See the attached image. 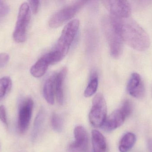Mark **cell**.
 <instances>
[{
  "label": "cell",
  "instance_id": "obj_1",
  "mask_svg": "<svg viewBox=\"0 0 152 152\" xmlns=\"http://www.w3.org/2000/svg\"><path fill=\"white\" fill-rule=\"evenodd\" d=\"M109 19L123 42L130 47L141 51L150 47L149 35L136 21L129 18H120L112 15L109 17Z\"/></svg>",
  "mask_w": 152,
  "mask_h": 152
},
{
  "label": "cell",
  "instance_id": "obj_2",
  "mask_svg": "<svg viewBox=\"0 0 152 152\" xmlns=\"http://www.w3.org/2000/svg\"><path fill=\"white\" fill-rule=\"evenodd\" d=\"M79 25L78 20H73L69 22L62 30L54 50L58 54L62 59L68 53L75 40Z\"/></svg>",
  "mask_w": 152,
  "mask_h": 152
},
{
  "label": "cell",
  "instance_id": "obj_3",
  "mask_svg": "<svg viewBox=\"0 0 152 152\" xmlns=\"http://www.w3.org/2000/svg\"><path fill=\"white\" fill-rule=\"evenodd\" d=\"M31 19V10L29 4L22 3L19 10L17 22L13 31V38L18 43H23L27 38L28 27Z\"/></svg>",
  "mask_w": 152,
  "mask_h": 152
},
{
  "label": "cell",
  "instance_id": "obj_4",
  "mask_svg": "<svg viewBox=\"0 0 152 152\" xmlns=\"http://www.w3.org/2000/svg\"><path fill=\"white\" fill-rule=\"evenodd\" d=\"M86 2V1H78L58 11L50 18L49 26L53 28L58 27L72 18Z\"/></svg>",
  "mask_w": 152,
  "mask_h": 152
},
{
  "label": "cell",
  "instance_id": "obj_5",
  "mask_svg": "<svg viewBox=\"0 0 152 152\" xmlns=\"http://www.w3.org/2000/svg\"><path fill=\"white\" fill-rule=\"evenodd\" d=\"M107 116V104L102 95L98 94L94 98L89 114L91 124L95 127L102 126Z\"/></svg>",
  "mask_w": 152,
  "mask_h": 152
},
{
  "label": "cell",
  "instance_id": "obj_6",
  "mask_svg": "<svg viewBox=\"0 0 152 152\" xmlns=\"http://www.w3.org/2000/svg\"><path fill=\"white\" fill-rule=\"evenodd\" d=\"M103 26L105 37L110 46L111 54L114 58H118L122 52L123 41L111 24L109 18L104 20Z\"/></svg>",
  "mask_w": 152,
  "mask_h": 152
},
{
  "label": "cell",
  "instance_id": "obj_7",
  "mask_svg": "<svg viewBox=\"0 0 152 152\" xmlns=\"http://www.w3.org/2000/svg\"><path fill=\"white\" fill-rule=\"evenodd\" d=\"M60 61L59 58L55 51L50 52L41 57L31 67L30 73L34 77H41L46 73L50 65Z\"/></svg>",
  "mask_w": 152,
  "mask_h": 152
},
{
  "label": "cell",
  "instance_id": "obj_8",
  "mask_svg": "<svg viewBox=\"0 0 152 152\" xmlns=\"http://www.w3.org/2000/svg\"><path fill=\"white\" fill-rule=\"evenodd\" d=\"M34 103L31 98L22 101L20 106L18 119V128L20 134L27 130L30 124L34 108Z\"/></svg>",
  "mask_w": 152,
  "mask_h": 152
},
{
  "label": "cell",
  "instance_id": "obj_9",
  "mask_svg": "<svg viewBox=\"0 0 152 152\" xmlns=\"http://www.w3.org/2000/svg\"><path fill=\"white\" fill-rule=\"evenodd\" d=\"M104 5L112 16L120 18H129L131 7L128 1L121 0L102 1Z\"/></svg>",
  "mask_w": 152,
  "mask_h": 152
},
{
  "label": "cell",
  "instance_id": "obj_10",
  "mask_svg": "<svg viewBox=\"0 0 152 152\" xmlns=\"http://www.w3.org/2000/svg\"><path fill=\"white\" fill-rule=\"evenodd\" d=\"M75 141L69 147V152H89L88 137L86 129L81 126L76 127L74 130Z\"/></svg>",
  "mask_w": 152,
  "mask_h": 152
},
{
  "label": "cell",
  "instance_id": "obj_11",
  "mask_svg": "<svg viewBox=\"0 0 152 152\" xmlns=\"http://www.w3.org/2000/svg\"><path fill=\"white\" fill-rule=\"evenodd\" d=\"M127 90L129 95L137 99H142L145 95L144 84L139 74L134 73L131 75L127 86Z\"/></svg>",
  "mask_w": 152,
  "mask_h": 152
},
{
  "label": "cell",
  "instance_id": "obj_12",
  "mask_svg": "<svg viewBox=\"0 0 152 152\" xmlns=\"http://www.w3.org/2000/svg\"><path fill=\"white\" fill-rule=\"evenodd\" d=\"M127 118L121 110L118 109L106 118L102 127L107 132L113 131L122 126Z\"/></svg>",
  "mask_w": 152,
  "mask_h": 152
},
{
  "label": "cell",
  "instance_id": "obj_13",
  "mask_svg": "<svg viewBox=\"0 0 152 152\" xmlns=\"http://www.w3.org/2000/svg\"><path fill=\"white\" fill-rule=\"evenodd\" d=\"M66 68H63L58 73L55 74V93L59 104L62 105L64 101V84L66 76Z\"/></svg>",
  "mask_w": 152,
  "mask_h": 152
},
{
  "label": "cell",
  "instance_id": "obj_14",
  "mask_svg": "<svg viewBox=\"0 0 152 152\" xmlns=\"http://www.w3.org/2000/svg\"><path fill=\"white\" fill-rule=\"evenodd\" d=\"M55 78V74L48 78L45 82L43 89L44 97L47 103L51 105L54 102Z\"/></svg>",
  "mask_w": 152,
  "mask_h": 152
},
{
  "label": "cell",
  "instance_id": "obj_15",
  "mask_svg": "<svg viewBox=\"0 0 152 152\" xmlns=\"http://www.w3.org/2000/svg\"><path fill=\"white\" fill-rule=\"evenodd\" d=\"M92 142L94 152H106L107 145L104 136L99 131H92Z\"/></svg>",
  "mask_w": 152,
  "mask_h": 152
},
{
  "label": "cell",
  "instance_id": "obj_16",
  "mask_svg": "<svg viewBox=\"0 0 152 152\" xmlns=\"http://www.w3.org/2000/svg\"><path fill=\"white\" fill-rule=\"evenodd\" d=\"M136 142V136L132 133L125 134L121 140L119 145L120 152H128L134 147Z\"/></svg>",
  "mask_w": 152,
  "mask_h": 152
},
{
  "label": "cell",
  "instance_id": "obj_17",
  "mask_svg": "<svg viewBox=\"0 0 152 152\" xmlns=\"http://www.w3.org/2000/svg\"><path fill=\"white\" fill-rule=\"evenodd\" d=\"M45 119V112L43 109H40L34 123V128L32 133V140L34 142L40 135V133L43 128L44 123Z\"/></svg>",
  "mask_w": 152,
  "mask_h": 152
},
{
  "label": "cell",
  "instance_id": "obj_18",
  "mask_svg": "<svg viewBox=\"0 0 152 152\" xmlns=\"http://www.w3.org/2000/svg\"><path fill=\"white\" fill-rule=\"evenodd\" d=\"M98 85V79L97 73L96 71L91 74L90 80L84 92L85 97H89L95 93Z\"/></svg>",
  "mask_w": 152,
  "mask_h": 152
},
{
  "label": "cell",
  "instance_id": "obj_19",
  "mask_svg": "<svg viewBox=\"0 0 152 152\" xmlns=\"http://www.w3.org/2000/svg\"><path fill=\"white\" fill-rule=\"evenodd\" d=\"M12 86V81L9 76L0 78V101H1L10 91Z\"/></svg>",
  "mask_w": 152,
  "mask_h": 152
},
{
  "label": "cell",
  "instance_id": "obj_20",
  "mask_svg": "<svg viewBox=\"0 0 152 152\" xmlns=\"http://www.w3.org/2000/svg\"><path fill=\"white\" fill-rule=\"evenodd\" d=\"M51 123L53 129L58 132H61L63 128V120L61 116L58 113L53 114L51 119Z\"/></svg>",
  "mask_w": 152,
  "mask_h": 152
},
{
  "label": "cell",
  "instance_id": "obj_21",
  "mask_svg": "<svg viewBox=\"0 0 152 152\" xmlns=\"http://www.w3.org/2000/svg\"><path fill=\"white\" fill-rule=\"evenodd\" d=\"M120 109L128 117L131 115L133 112V107L132 103L129 100H126L122 104Z\"/></svg>",
  "mask_w": 152,
  "mask_h": 152
},
{
  "label": "cell",
  "instance_id": "obj_22",
  "mask_svg": "<svg viewBox=\"0 0 152 152\" xmlns=\"http://www.w3.org/2000/svg\"><path fill=\"white\" fill-rule=\"evenodd\" d=\"M10 9L5 2L0 1V19L4 18L9 13Z\"/></svg>",
  "mask_w": 152,
  "mask_h": 152
},
{
  "label": "cell",
  "instance_id": "obj_23",
  "mask_svg": "<svg viewBox=\"0 0 152 152\" xmlns=\"http://www.w3.org/2000/svg\"><path fill=\"white\" fill-rule=\"evenodd\" d=\"M10 56L5 53H0V69L4 68L9 62Z\"/></svg>",
  "mask_w": 152,
  "mask_h": 152
},
{
  "label": "cell",
  "instance_id": "obj_24",
  "mask_svg": "<svg viewBox=\"0 0 152 152\" xmlns=\"http://www.w3.org/2000/svg\"><path fill=\"white\" fill-rule=\"evenodd\" d=\"M0 120L4 124H5L6 126H8L6 109L3 105L0 106Z\"/></svg>",
  "mask_w": 152,
  "mask_h": 152
},
{
  "label": "cell",
  "instance_id": "obj_25",
  "mask_svg": "<svg viewBox=\"0 0 152 152\" xmlns=\"http://www.w3.org/2000/svg\"><path fill=\"white\" fill-rule=\"evenodd\" d=\"M30 8H31L32 12L34 14H36L38 12L40 5V1H29Z\"/></svg>",
  "mask_w": 152,
  "mask_h": 152
},
{
  "label": "cell",
  "instance_id": "obj_26",
  "mask_svg": "<svg viewBox=\"0 0 152 152\" xmlns=\"http://www.w3.org/2000/svg\"><path fill=\"white\" fill-rule=\"evenodd\" d=\"M148 148L150 152H152V138H150L148 141Z\"/></svg>",
  "mask_w": 152,
  "mask_h": 152
}]
</instances>
